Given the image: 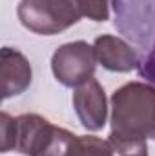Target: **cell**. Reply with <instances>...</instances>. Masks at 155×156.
I'll return each instance as SVG.
<instances>
[{
    "label": "cell",
    "mask_w": 155,
    "mask_h": 156,
    "mask_svg": "<svg viewBox=\"0 0 155 156\" xmlns=\"http://www.w3.org/2000/svg\"><path fill=\"white\" fill-rule=\"evenodd\" d=\"M112 131L130 138L155 140V85L128 82L112 96Z\"/></svg>",
    "instance_id": "1"
},
{
    "label": "cell",
    "mask_w": 155,
    "mask_h": 156,
    "mask_svg": "<svg viewBox=\"0 0 155 156\" xmlns=\"http://www.w3.org/2000/svg\"><path fill=\"white\" fill-rule=\"evenodd\" d=\"M77 134L53 125L47 118L26 113L18 116L17 153L24 156H68Z\"/></svg>",
    "instance_id": "2"
},
{
    "label": "cell",
    "mask_w": 155,
    "mask_h": 156,
    "mask_svg": "<svg viewBox=\"0 0 155 156\" xmlns=\"http://www.w3.org/2000/svg\"><path fill=\"white\" fill-rule=\"evenodd\" d=\"M17 15L31 33L51 37L75 26L82 11L78 0H20Z\"/></svg>",
    "instance_id": "3"
},
{
    "label": "cell",
    "mask_w": 155,
    "mask_h": 156,
    "mask_svg": "<svg viewBox=\"0 0 155 156\" xmlns=\"http://www.w3.org/2000/svg\"><path fill=\"white\" fill-rule=\"evenodd\" d=\"M97 69L93 45L84 40L60 45L51 56V71L64 87H78L91 80Z\"/></svg>",
    "instance_id": "4"
},
{
    "label": "cell",
    "mask_w": 155,
    "mask_h": 156,
    "mask_svg": "<svg viewBox=\"0 0 155 156\" xmlns=\"http://www.w3.org/2000/svg\"><path fill=\"white\" fill-rule=\"evenodd\" d=\"M73 107L78 116L80 125L86 131H100L108 122V102L102 85L91 78L86 83L75 87Z\"/></svg>",
    "instance_id": "5"
},
{
    "label": "cell",
    "mask_w": 155,
    "mask_h": 156,
    "mask_svg": "<svg viewBox=\"0 0 155 156\" xmlns=\"http://www.w3.org/2000/svg\"><path fill=\"white\" fill-rule=\"evenodd\" d=\"M33 80V69L29 60L17 49L4 47L0 51V93L2 98H13L22 94Z\"/></svg>",
    "instance_id": "6"
},
{
    "label": "cell",
    "mask_w": 155,
    "mask_h": 156,
    "mask_svg": "<svg viewBox=\"0 0 155 156\" xmlns=\"http://www.w3.org/2000/svg\"><path fill=\"white\" fill-rule=\"evenodd\" d=\"M97 62L112 73H130L139 67V56L131 45L113 35H100L93 42Z\"/></svg>",
    "instance_id": "7"
},
{
    "label": "cell",
    "mask_w": 155,
    "mask_h": 156,
    "mask_svg": "<svg viewBox=\"0 0 155 156\" xmlns=\"http://www.w3.org/2000/svg\"><path fill=\"white\" fill-rule=\"evenodd\" d=\"M108 142L113 156H148V144L142 138H130L112 131Z\"/></svg>",
    "instance_id": "8"
},
{
    "label": "cell",
    "mask_w": 155,
    "mask_h": 156,
    "mask_svg": "<svg viewBox=\"0 0 155 156\" xmlns=\"http://www.w3.org/2000/svg\"><path fill=\"white\" fill-rule=\"evenodd\" d=\"M68 156H113L110 142L97 136H77Z\"/></svg>",
    "instance_id": "9"
},
{
    "label": "cell",
    "mask_w": 155,
    "mask_h": 156,
    "mask_svg": "<svg viewBox=\"0 0 155 156\" xmlns=\"http://www.w3.org/2000/svg\"><path fill=\"white\" fill-rule=\"evenodd\" d=\"M18 142V118H13L7 113H0V149L9 153L17 149Z\"/></svg>",
    "instance_id": "10"
},
{
    "label": "cell",
    "mask_w": 155,
    "mask_h": 156,
    "mask_svg": "<svg viewBox=\"0 0 155 156\" xmlns=\"http://www.w3.org/2000/svg\"><path fill=\"white\" fill-rule=\"evenodd\" d=\"M82 16L93 22H106L110 18V0H78Z\"/></svg>",
    "instance_id": "11"
},
{
    "label": "cell",
    "mask_w": 155,
    "mask_h": 156,
    "mask_svg": "<svg viewBox=\"0 0 155 156\" xmlns=\"http://www.w3.org/2000/svg\"><path fill=\"white\" fill-rule=\"evenodd\" d=\"M139 75H141V78H146L148 83L155 85V45L150 49V53L139 66Z\"/></svg>",
    "instance_id": "12"
}]
</instances>
